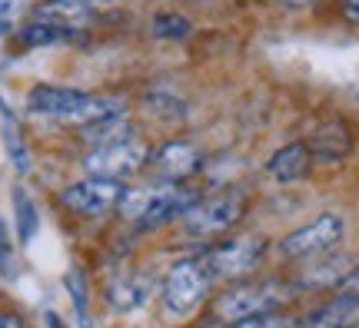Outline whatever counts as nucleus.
<instances>
[{
	"label": "nucleus",
	"instance_id": "14",
	"mask_svg": "<svg viewBox=\"0 0 359 328\" xmlns=\"http://www.w3.org/2000/svg\"><path fill=\"white\" fill-rule=\"evenodd\" d=\"M34 17L47 20V24L64 27L74 37H77V30L93 24V10H90V3H83V0H43L37 10H34Z\"/></svg>",
	"mask_w": 359,
	"mask_h": 328
},
{
	"label": "nucleus",
	"instance_id": "21",
	"mask_svg": "<svg viewBox=\"0 0 359 328\" xmlns=\"http://www.w3.org/2000/svg\"><path fill=\"white\" fill-rule=\"evenodd\" d=\"M226 328H299L293 315L286 312H263V315H253V318H243V322H233Z\"/></svg>",
	"mask_w": 359,
	"mask_h": 328
},
{
	"label": "nucleus",
	"instance_id": "6",
	"mask_svg": "<svg viewBox=\"0 0 359 328\" xmlns=\"http://www.w3.org/2000/svg\"><path fill=\"white\" fill-rule=\"evenodd\" d=\"M150 159V150L143 146L140 139H120V143H107V146H93L83 166H87L90 176H103V179H116V183H123V179L137 176L143 166Z\"/></svg>",
	"mask_w": 359,
	"mask_h": 328
},
{
	"label": "nucleus",
	"instance_id": "4",
	"mask_svg": "<svg viewBox=\"0 0 359 328\" xmlns=\"http://www.w3.org/2000/svg\"><path fill=\"white\" fill-rule=\"evenodd\" d=\"M243 215L246 196L240 190H223L206 196V199H196L187 213L180 215V222H183V232L190 239H210V236H219V232H230Z\"/></svg>",
	"mask_w": 359,
	"mask_h": 328
},
{
	"label": "nucleus",
	"instance_id": "7",
	"mask_svg": "<svg viewBox=\"0 0 359 328\" xmlns=\"http://www.w3.org/2000/svg\"><path fill=\"white\" fill-rule=\"evenodd\" d=\"M263 252H266V242L259 236H236V239L210 249L203 262L213 278H243L263 262Z\"/></svg>",
	"mask_w": 359,
	"mask_h": 328
},
{
	"label": "nucleus",
	"instance_id": "29",
	"mask_svg": "<svg viewBox=\"0 0 359 328\" xmlns=\"http://www.w3.org/2000/svg\"><path fill=\"white\" fill-rule=\"evenodd\" d=\"M4 10H7V3H0V13H4Z\"/></svg>",
	"mask_w": 359,
	"mask_h": 328
},
{
	"label": "nucleus",
	"instance_id": "5",
	"mask_svg": "<svg viewBox=\"0 0 359 328\" xmlns=\"http://www.w3.org/2000/svg\"><path fill=\"white\" fill-rule=\"evenodd\" d=\"M210 269H206L203 259H183L167 272L163 278V308L173 312V315H187L196 305L206 299L210 292Z\"/></svg>",
	"mask_w": 359,
	"mask_h": 328
},
{
	"label": "nucleus",
	"instance_id": "26",
	"mask_svg": "<svg viewBox=\"0 0 359 328\" xmlns=\"http://www.w3.org/2000/svg\"><path fill=\"white\" fill-rule=\"evenodd\" d=\"M283 7H290V10H303V7H309L313 0H280Z\"/></svg>",
	"mask_w": 359,
	"mask_h": 328
},
{
	"label": "nucleus",
	"instance_id": "13",
	"mask_svg": "<svg viewBox=\"0 0 359 328\" xmlns=\"http://www.w3.org/2000/svg\"><path fill=\"white\" fill-rule=\"evenodd\" d=\"M309 169H313V152H309V143H290V146H283L269 156L266 163V173L276 183H299V179L309 176Z\"/></svg>",
	"mask_w": 359,
	"mask_h": 328
},
{
	"label": "nucleus",
	"instance_id": "11",
	"mask_svg": "<svg viewBox=\"0 0 359 328\" xmlns=\"http://www.w3.org/2000/svg\"><path fill=\"white\" fill-rule=\"evenodd\" d=\"M303 328H359V292H339L336 299L306 312Z\"/></svg>",
	"mask_w": 359,
	"mask_h": 328
},
{
	"label": "nucleus",
	"instance_id": "23",
	"mask_svg": "<svg viewBox=\"0 0 359 328\" xmlns=\"http://www.w3.org/2000/svg\"><path fill=\"white\" fill-rule=\"evenodd\" d=\"M339 292H359V265L356 269H349L346 276L339 278V285H336Z\"/></svg>",
	"mask_w": 359,
	"mask_h": 328
},
{
	"label": "nucleus",
	"instance_id": "3",
	"mask_svg": "<svg viewBox=\"0 0 359 328\" xmlns=\"http://www.w3.org/2000/svg\"><path fill=\"white\" fill-rule=\"evenodd\" d=\"M196 199L200 196L193 190H180L177 183H163V190H127L120 199V213L123 219L140 222L143 229L163 226L170 219H180Z\"/></svg>",
	"mask_w": 359,
	"mask_h": 328
},
{
	"label": "nucleus",
	"instance_id": "15",
	"mask_svg": "<svg viewBox=\"0 0 359 328\" xmlns=\"http://www.w3.org/2000/svg\"><path fill=\"white\" fill-rule=\"evenodd\" d=\"M353 150V136H349V129L343 123H323L313 139H309V152H313V159H326V163H336V159H343L349 156Z\"/></svg>",
	"mask_w": 359,
	"mask_h": 328
},
{
	"label": "nucleus",
	"instance_id": "24",
	"mask_svg": "<svg viewBox=\"0 0 359 328\" xmlns=\"http://www.w3.org/2000/svg\"><path fill=\"white\" fill-rule=\"evenodd\" d=\"M339 7H343V13H346V20L359 24V0H339Z\"/></svg>",
	"mask_w": 359,
	"mask_h": 328
},
{
	"label": "nucleus",
	"instance_id": "10",
	"mask_svg": "<svg viewBox=\"0 0 359 328\" xmlns=\"http://www.w3.org/2000/svg\"><path fill=\"white\" fill-rule=\"evenodd\" d=\"M147 166L160 183H183L203 166V152L190 146V143H183V139H170L160 150L150 152Z\"/></svg>",
	"mask_w": 359,
	"mask_h": 328
},
{
	"label": "nucleus",
	"instance_id": "8",
	"mask_svg": "<svg viewBox=\"0 0 359 328\" xmlns=\"http://www.w3.org/2000/svg\"><path fill=\"white\" fill-rule=\"evenodd\" d=\"M343 232H346V226H343L339 215L323 213V215H316L313 222H306V226H299L296 232H290V236L280 242V252L286 255V259H313V255L330 252L336 242L343 239Z\"/></svg>",
	"mask_w": 359,
	"mask_h": 328
},
{
	"label": "nucleus",
	"instance_id": "27",
	"mask_svg": "<svg viewBox=\"0 0 359 328\" xmlns=\"http://www.w3.org/2000/svg\"><path fill=\"white\" fill-rule=\"evenodd\" d=\"M47 325H50V328H67L64 322L57 318V312H47Z\"/></svg>",
	"mask_w": 359,
	"mask_h": 328
},
{
	"label": "nucleus",
	"instance_id": "1",
	"mask_svg": "<svg viewBox=\"0 0 359 328\" xmlns=\"http://www.w3.org/2000/svg\"><path fill=\"white\" fill-rule=\"evenodd\" d=\"M30 110L34 113H47L57 120H70V123H100V120H114V116H127L123 103L110 100V97H93L83 90L70 87H37L30 90Z\"/></svg>",
	"mask_w": 359,
	"mask_h": 328
},
{
	"label": "nucleus",
	"instance_id": "22",
	"mask_svg": "<svg viewBox=\"0 0 359 328\" xmlns=\"http://www.w3.org/2000/svg\"><path fill=\"white\" fill-rule=\"evenodd\" d=\"M0 276H13V252H11V242H7L4 219H0Z\"/></svg>",
	"mask_w": 359,
	"mask_h": 328
},
{
	"label": "nucleus",
	"instance_id": "20",
	"mask_svg": "<svg viewBox=\"0 0 359 328\" xmlns=\"http://www.w3.org/2000/svg\"><path fill=\"white\" fill-rule=\"evenodd\" d=\"M147 110L150 113H160V116H183L187 113V103H183V97H177V93H170V90H154V93H147Z\"/></svg>",
	"mask_w": 359,
	"mask_h": 328
},
{
	"label": "nucleus",
	"instance_id": "18",
	"mask_svg": "<svg viewBox=\"0 0 359 328\" xmlns=\"http://www.w3.org/2000/svg\"><path fill=\"white\" fill-rule=\"evenodd\" d=\"M67 292H70V299H74V308H77L80 325H83V328H90V325H93V318H90V302H87V276H83V269H70V272H67Z\"/></svg>",
	"mask_w": 359,
	"mask_h": 328
},
{
	"label": "nucleus",
	"instance_id": "19",
	"mask_svg": "<svg viewBox=\"0 0 359 328\" xmlns=\"http://www.w3.org/2000/svg\"><path fill=\"white\" fill-rule=\"evenodd\" d=\"M190 20L183 17V13H160L154 17V37L160 40H183L190 37Z\"/></svg>",
	"mask_w": 359,
	"mask_h": 328
},
{
	"label": "nucleus",
	"instance_id": "28",
	"mask_svg": "<svg viewBox=\"0 0 359 328\" xmlns=\"http://www.w3.org/2000/svg\"><path fill=\"white\" fill-rule=\"evenodd\" d=\"M83 3H90V7H93V3H116V0H83Z\"/></svg>",
	"mask_w": 359,
	"mask_h": 328
},
{
	"label": "nucleus",
	"instance_id": "2",
	"mask_svg": "<svg viewBox=\"0 0 359 328\" xmlns=\"http://www.w3.org/2000/svg\"><path fill=\"white\" fill-rule=\"evenodd\" d=\"M290 299H293V292L283 282H246V285H233L219 295L213 302V318L223 325H233V322L263 315V312H280Z\"/></svg>",
	"mask_w": 359,
	"mask_h": 328
},
{
	"label": "nucleus",
	"instance_id": "9",
	"mask_svg": "<svg viewBox=\"0 0 359 328\" xmlns=\"http://www.w3.org/2000/svg\"><path fill=\"white\" fill-rule=\"evenodd\" d=\"M123 183L116 179H103V176H90L83 183H74L60 192V202H64L70 213L77 215H103L110 209H120V199H123Z\"/></svg>",
	"mask_w": 359,
	"mask_h": 328
},
{
	"label": "nucleus",
	"instance_id": "17",
	"mask_svg": "<svg viewBox=\"0 0 359 328\" xmlns=\"http://www.w3.org/2000/svg\"><path fill=\"white\" fill-rule=\"evenodd\" d=\"M13 209H17V236H20V242H30L40 229V215H37L34 199H30L20 186L13 190Z\"/></svg>",
	"mask_w": 359,
	"mask_h": 328
},
{
	"label": "nucleus",
	"instance_id": "25",
	"mask_svg": "<svg viewBox=\"0 0 359 328\" xmlns=\"http://www.w3.org/2000/svg\"><path fill=\"white\" fill-rule=\"evenodd\" d=\"M0 328H24V318L13 312H0Z\"/></svg>",
	"mask_w": 359,
	"mask_h": 328
},
{
	"label": "nucleus",
	"instance_id": "16",
	"mask_svg": "<svg viewBox=\"0 0 359 328\" xmlns=\"http://www.w3.org/2000/svg\"><path fill=\"white\" fill-rule=\"evenodd\" d=\"M20 40H24L27 47H53V43L74 40V34L57 24H47V20H34V24H27L20 30Z\"/></svg>",
	"mask_w": 359,
	"mask_h": 328
},
{
	"label": "nucleus",
	"instance_id": "12",
	"mask_svg": "<svg viewBox=\"0 0 359 328\" xmlns=\"http://www.w3.org/2000/svg\"><path fill=\"white\" fill-rule=\"evenodd\" d=\"M154 285H156V278L150 276V272H127L123 278L110 282V289H107V302H110V308L120 312V315L137 312L140 305L150 302Z\"/></svg>",
	"mask_w": 359,
	"mask_h": 328
}]
</instances>
